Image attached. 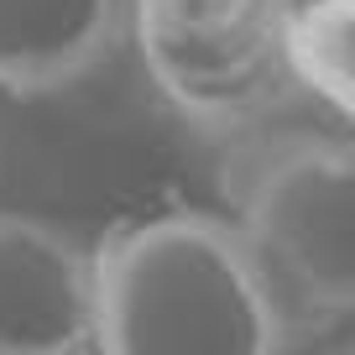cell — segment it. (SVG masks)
Instances as JSON below:
<instances>
[{
    "mask_svg": "<svg viewBox=\"0 0 355 355\" xmlns=\"http://www.w3.org/2000/svg\"><path fill=\"white\" fill-rule=\"evenodd\" d=\"M235 230L288 319L355 303V152L334 131H261L230 173Z\"/></svg>",
    "mask_w": 355,
    "mask_h": 355,
    "instance_id": "cell-2",
    "label": "cell"
},
{
    "mask_svg": "<svg viewBox=\"0 0 355 355\" xmlns=\"http://www.w3.org/2000/svg\"><path fill=\"white\" fill-rule=\"evenodd\" d=\"M125 42V0H0V89L16 100L84 84Z\"/></svg>",
    "mask_w": 355,
    "mask_h": 355,
    "instance_id": "cell-5",
    "label": "cell"
},
{
    "mask_svg": "<svg viewBox=\"0 0 355 355\" xmlns=\"http://www.w3.org/2000/svg\"><path fill=\"white\" fill-rule=\"evenodd\" d=\"M350 0H298V11L282 37V63L293 89L324 100L334 115H350Z\"/></svg>",
    "mask_w": 355,
    "mask_h": 355,
    "instance_id": "cell-6",
    "label": "cell"
},
{
    "mask_svg": "<svg viewBox=\"0 0 355 355\" xmlns=\"http://www.w3.org/2000/svg\"><path fill=\"white\" fill-rule=\"evenodd\" d=\"M94 329V251L73 230L0 209V355H78Z\"/></svg>",
    "mask_w": 355,
    "mask_h": 355,
    "instance_id": "cell-4",
    "label": "cell"
},
{
    "mask_svg": "<svg viewBox=\"0 0 355 355\" xmlns=\"http://www.w3.org/2000/svg\"><path fill=\"white\" fill-rule=\"evenodd\" d=\"M288 334L277 288L220 214H157L94 251L100 355H282Z\"/></svg>",
    "mask_w": 355,
    "mask_h": 355,
    "instance_id": "cell-1",
    "label": "cell"
},
{
    "mask_svg": "<svg viewBox=\"0 0 355 355\" xmlns=\"http://www.w3.org/2000/svg\"><path fill=\"white\" fill-rule=\"evenodd\" d=\"M293 11L298 0H125V37L189 125L245 136L298 94L282 63Z\"/></svg>",
    "mask_w": 355,
    "mask_h": 355,
    "instance_id": "cell-3",
    "label": "cell"
}]
</instances>
